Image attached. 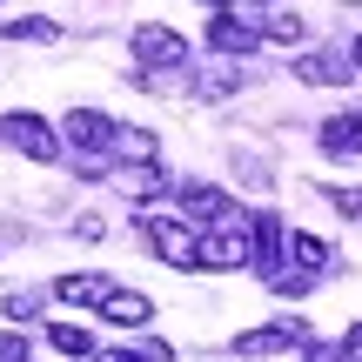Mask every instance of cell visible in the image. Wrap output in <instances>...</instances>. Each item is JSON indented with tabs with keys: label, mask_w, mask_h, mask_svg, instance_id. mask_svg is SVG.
<instances>
[{
	"label": "cell",
	"mask_w": 362,
	"mask_h": 362,
	"mask_svg": "<svg viewBox=\"0 0 362 362\" xmlns=\"http://www.w3.org/2000/svg\"><path fill=\"white\" fill-rule=\"evenodd\" d=\"M94 362H175L168 342H141V349H101Z\"/></svg>",
	"instance_id": "18"
},
{
	"label": "cell",
	"mask_w": 362,
	"mask_h": 362,
	"mask_svg": "<svg viewBox=\"0 0 362 362\" xmlns=\"http://www.w3.org/2000/svg\"><path fill=\"white\" fill-rule=\"evenodd\" d=\"M202 7H215V13H228V0H202Z\"/></svg>",
	"instance_id": "24"
},
{
	"label": "cell",
	"mask_w": 362,
	"mask_h": 362,
	"mask_svg": "<svg viewBox=\"0 0 362 362\" xmlns=\"http://www.w3.org/2000/svg\"><path fill=\"white\" fill-rule=\"evenodd\" d=\"M0 40H21V47H47V40H61V27L54 21H7V34Z\"/></svg>",
	"instance_id": "16"
},
{
	"label": "cell",
	"mask_w": 362,
	"mask_h": 362,
	"mask_svg": "<svg viewBox=\"0 0 362 362\" xmlns=\"http://www.w3.org/2000/svg\"><path fill=\"white\" fill-rule=\"evenodd\" d=\"M0 362H27V336L21 329H0Z\"/></svg>",
	"instance_id": "21"
},
{
	"label": "cell",
	"mask_w": 362,
	"mask_h": 362,
	"mask_svg": "<svg viewBox=\"0 0 362 362\" xmlns=\"http://www.w3.org/2000/svg\"><path fill=\"white\" fill-rule=\"evenodd\" d=\"M329 262H336V248H329L322 235H309V228H296V235H288V269H302V275H322Z\"/></svg>",
	"instance_id": "9"
},
{
	"label": "cell",
	"mask_w": 362,
	"mask_h": 362,
	"mask_svg": "<svg viewBox=\"0 0 362 362\" xmlns=\"http://www.w3.org/2000/svg\"><path fill=\"white\" fill-rule=\"evenodd\" d=\"M0 148H13V155H27V161H54L61 155V134L40 115H0Z\"/></svg>",
	"instance_id": "2"
},
{
	"label": "cell",
	"mask_w": 362,
	"mask_h": 362,
	"mask_svg": "<svg viewBox=\"0 0 362 362\" xmlns=\"http://www.w3.org/2000/svg\"><path fill=\"white\" fill-rule=\"evenodd\" d=\"M262 34H269V40H282V47H296L309 27H302V13H288V7H282V13H269V21H262Z\"/></svg>",
	"instance_id": "17"
},
{
	"label": "cell",
	"mask_w": 362,
	"mask_h": 362,
	"mask_svg": "<svg viewBox=\"0 0 362 362\" xmlns=\"http://www.w3.org/2000/svg\"><path fill=\"white\" fill-rule=\"evenodd\" d=\"M134 61H141L148 74H168V67H188V40H181L175 27H141V34H134Z\"/></svg>",
	"instance_id": "3"
},
{
	"label": "cell",
	"mask_w": 362,
	"mask_h": 362,
	"mask_svg": "<svg viewBox=\"0 0 362 362\" xmlns=\"http://www.w3.org/2000/svg\"><path fill=\"white\" fill-rule=\"evenodd\" d=\"M342 74H349L342 54H296V81L302 88H329V81H342Z\"/></svg>",
	"instance_id": "12"
},
{
	"label": "cell",
	"mask_w": 362,
	"mask_h": 362,
	"mask_svg": "<svg viewBox=\"0 0 362 362\" xmlns=\"http://www.w3.org/2000/svg\"><path fill=\"white\" fill-rule=\"evenodd\" d=\"M134 228H141V242L155 248L168 269H181V275L202 269V235H194L188 221H175V215H148V208H141V215H134Z\"/></svg>",
	"instance_id": "1"
},
{
	"label": "cell",
	"mask_w": 362,
	"mask_h": 362,
	"mask_svg": "<svg viewBox=\"0 0 362 362\" xmlns=\"http://www.w3.org/2000/svg\"><path fill=\"white\" fill-rule=\"evenodd\" d=\"M315 148L322 155H362V115L349 107V115H329L322 128H315Z\"/></svg>",
	"instance_id": "8"
},
{
	"label": "cell",
	"mask_w": 362,
	"mask_h": 362,
	"mask_svg": "<svg viewBox=\"0 0 362 362\" xmlns=\"http://www.w3.org/2000/svg\"><path fill=\"white\" fill-rule=\"evenodd\" d=\"M342 362H362V322L349 329V336H342Z\"/></svg>",
	"instance_id": "22"
},
{
	"label": "cell",
	"mask_w": 362,
	"mask_h": 362,
	"mask_svg": "<svg viewBox=\"0 0 362 362\" xmlns=\"http://www.w3.org/2000/svg\"><path fill=\"white\" fill-rule=\"evenodd\" d=\"M61 134H67V141H74V148H88V155H101V148H107V155H115V121H107V115H94V107H67V121H61Z\"/></svg>",
	"instance_id": "4"
},
{
	"label": "cell",
	"mask_w": 362,
	"mask_h": 362,
	"mask_svg": "<svg viewBox=\"0 0 362 362\" xmlns=\"http://www.w3.org/2000/svg\"><path fill=\"white\" fill-rule=\"evenodd\" d=\"M115 155H121V161H155L161 141H155V128H121V134H115Z\"/></svg>",
	"instance_id": "15"
},
{
	"label": "cell",
	"mask_w": 362,
	"mask_h": 362,
	"mask_svg": "<svg viewBox=\"0 0 362 362\" xmlns=\"http://www.w3.org/2000/svg\"><path fill=\"white\" fill-rule=\"evenodd\" d=\"M349 67H362V34H356V47H349Z\"/></svg>",
	"instance_id": "23"
},
{
	"label": "cell",
	"mask_w": 362,
	"mask_h": 362,
	"mask_svg": "<svg viewBox=\"0 0 362 362\" xmlns=\"http://www.w3.org/2000/svg\"><path fill=\"white\" fill-rule=\"evenodd\" d=\"M255 40H262V27H248L242 13H215L208 21V47L215 54H255Z\"/></svg>",
	"instance_id": "6"
},
{
	"label": "cell",
	"mask_w": 362,
	"mask_h": 362,
	"mask_svg": "<svg viewBox=\"0 0 362 362\" xmlns=\"http://www.w3.org/2000/svg\"><path fill=\"white\" fill-rule=\"evenodd\" d=\"M47 349H54V356H101L81 322H47Z\"/></svg>",
	"instance_id": "13"
},
{
	"label": "cell",
	"mask_w": 362,
	"mask_h": 362,
	"mask_svg": "<svg viewBox=\"0 0 362 362\" xmlns=\"http://www.w3.org/2000/svg\"><path fill=\"white\" fill-rule=\"evenodd\" d=\"M329 208L342 221H362V188H329Z\"/></svg>",
	"instance_id": "19"
},
{
	"label": "cell",
	"mask_w": 362,
	"mask_h": 362,
	"mask_svg": "<svg viewBox=\"0 0 362 362\" xmlns=\"http://www.w3.org/2000/svg\"><path fill=\"white\" fill-rule=\"evenodd\" d=\"M115 188L134 194V202H155V194L168 188V175H161L155 161H128V168H115Z\"/></svg>",
	"instance_id": "11"
},
{
	"label": "cell",
	"mask_w": 362,
	"mask_h": 362,
	"mask_svg": "<svg viewBox=\"0 0 362 362\" xmlns=\"http://www.w3.org/2000/svg\"><path fill=\"white\" fill-rule=\"evenodd\" d=\"M101 315L115 329H148V322H155V296H141V288H115V296L101 302Z\"/></svg>",
	"instance_id": "7"
},
{
	"label": "cell",
	"mask_w": 362,
	"mask_h": 362,
	"mask_svg": "<svg viewBox=\"0 0 362 362\" xmlns=\"http://www.w3.org/2000/svg\"><path fill=\"white\" fill-rule=\"evenodd\" d=\"M0 309H7V322H34V315H40V296H7Z\"/></svg>",
	"instance_id": "20"
},
{
	"label": "cell",
	"mask_w": 362,
	"mask_h": 362,
	"mask_svg": "<svg viewBox=\"0 0 362 362\" xmlns=\"http://www.w3.org/2000/svg\"><path fill=\"white\" fill-rule=\"evenodd\" d=\"M194 94H202V101H228V94H242V67H202V74H194Z\"/></svg>",
	"instance_id": "14"
},
{
	"label": "cell",
	"mask_w": 362,
	"mask_h": 362,
	"mask_svg": "<svg viewBox=\"0 0 362 362\" xmlns=\"http://www.w3.org/2000/svg\"><path fill=\"white\" fill-rule=\"evenodd\" d=\"M175 194H181V215L208 221V228H215V221H221V215L235 208V194H228V188H215V181H181Z\"/></svg>",
	"instance_id": "5"
},
{
	"label": "cell",
	"mask_w": 362,
	"mask_h": 362,
	"mask_svg": "<svg viewBox=\"0 0 362 362\" xmlns=\"http://www.w3.org/2000/svg\"><path fill=\"white\" fill-rule=\"evenodd\" d=\"M47 296H54V302H94V309H101V302L115 296V282H107V275H88V269H81V275H61Z\"/></svg>",
	"instance_id": "10"
}]
</instances>
